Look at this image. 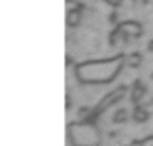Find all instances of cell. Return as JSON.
Listing matches in <instances>:
<instances>
[{
	"label": "cell",
	"instance_id": "277c9868",
	"mask_svg": "<svg viewBox=\"0 0 153 146\" xmlns=\"http://www.w3.org/2000/svg\"><path fill=\"white\" fill-rule=\"evenodd\" d=\"M81 21V10L79 8H74V10H71L69 13L66 15V23L69 25V27H77Z\"/></svg>",
	"mask_w": 153,
	"mask_h": 146
},
{
	"label": "cell",
	"instance_id": "3957f363",
	"mask_svg": "<svg viewBox=\"0 0 153 146\" xmlns=\"http://www.w3.org/2000/svg\"><path fill=\"white\" fill-rule=\"evenodd\" d=\"M117 28L122 30L127 36H132V38H137L143 33V28L138 21H123V23H120Z\"/></svg>",
	"mask_w": 153,
	"mask_h": 146
},
{
	"label": "cell",
	"instance_id": "52a82bcc",
	"mask_svg": "<svg viewBox=\"0 0 153 146\" xmlns=\"http://www.w3.org/2000/svg\"><path fill=\"white\" fill-rule=\"evenodd\" d=\"M133 118H135V122H146L148 120V112H146L143 107H137L135 110H133Z\"/></svg>",
	"mask_w": 153,
	"mask_h": 146
},
{
	"label": "cell",
	"instance_id": "7c38bea8",
	"mask_svg": "<svg viewBox=\"0 0 153 146\" xmlns=\"http://www.w3.org/2000/svg\"><path fill=\"white\" fill-rule=\"evenodd\" d=\"M130 146H142V141H138V139H135V141H132V145Z\"/></svg>",
	"mask_w": 153,
	"mask_h": 146
},
{
	"label": "cell",
	"instance_id": "9c48e42d",
	"mask_svg": "<svg viewBox=\"0 0 153 146\" xmlns=\"http://www.w3.org/2000/svg\"><path fill=\"white\" fill-rule=\"evenodd\" d=\"M127 120V110H119V112L114 115V122L115 123H122Z\"/></svg>",
	"mask_w": 153,
	"mask_h": 146
},
{
	"label": "cell",
	"instance_id": "5b68a950",
	"mask_svg": "<svg viewBox=\"0 0 153 146\" xmlns=\"http://www.w3.org/2000/svg\"><path fill=\"white\" fill-rule=\"evenodd\" d=\"M145 94H146V89H145V87H143L140 82H137L135 86H133V89H132V100H133L135 103H138L140 100L145 97Z\"/></svg>",
	"mask_w": 153,
	"mask_h": 146
},
{
	"label": "cell",
	"instance_id": "4fadbf2b",
	"mask_svg": "<svg viewBox=\"0 0 153 146\" xmlns=\"http://www.w3.org/2000/svg\"><path fill=\"white\" fill-rule=\"evenodd\" d=\"M148 49H150V51H153V40L150 41V44H148Z\"/></svg>",
	"mask_w": 153,
	"mask_h": 146
},
{
	"label": "cell",
	"instance_id": "ba28073f",
	"mask_svg": "<svg viewBox=\"0 0 153 146\" xmlns=\"http://www.w3.org/2000/svg\"><path fill=\"white\" fill-rule=\"evenodd\" d=\"M140 63H142V54H138V53H132L128 56V66H132V67H138L140 66Z\"/></svg>",
	"mask_w": 153,
	"mask_h": 146
},
{
	"label": "cell",
	"instance_id": "8fae6325",
	"mask_svg": "<svg viewBox=\"0 0 153 146\" xmlns=\"http://www.w3.org/2000/svg\"><path fill=\"white\" fill-rule=\"evenodd\" d=\"M102 2H105V4L112 5V7H119V5L122 4V0H102Z\"/></svg>",
	"mask_w": 153,
	"mask_h": 146
},
{
	"label": "cell",
	"instance_id": "30bf717a",
	"mask_svg": "<svg viewBox=\"0 0 153 146\" xmlns=\"http://www.w3.org/2000/svg\"><path fill=\"white\" fill-rule=\"evenodd\" d=\"M142 146H153V136H146L145 139H142Z\"/></svg>",
	"mask_w": 153,
	"mask_h": 146
},
{
	"label": "cell",
	"instance_id": "7a4b0ae2",
	"mask_svg": "<svg viewBox=\"0 0 153 146\" xmlns=\"http://www.w3.org/2000/svg\"><path fill=\"white\" fill-rule=\"evenodd\" d=\"M125 95V87H119V89L112 90V92H109L105 97H104L102 100L99 102V107H97V112H102V110H105L107 107L114 105L115 102H119L122 97Z\"/></svg>",
	"mask_w": 153,
	"mask_h": 146
},
{
	"label": "cell",
	"instance_id": "6da1fadb",
	"mask_svg": "<svg viewBox=\"0 0 153 146\" xmlns=\"http://www.w3.org/2000/svg\"><path fill=\"white\" fill-rule=\"evenodd\" d=\"M71 139L76 146H97L99 133L92 125H71Z\"/></svg>",
	"mask_w": 153,
	"mask_h": 146
},
{
	"label": "cell",
	"instance_id": "8992f818",
	"mask_svg": "<svg viewBox=\"0 0 153 146\" xmlns=\"http://www.w3.org/2000/svg\"><path fill=\"white\" fill-rule=\"evenodd\" d=\"M125 38H127V35L123 33L122 30H119V28H117V30L110 35V43H112L114 46H117V44H122L123 41H125Z\"/></svg>",
	"mask_w": 153,
	"mask_h": 146
}]
</instances>
